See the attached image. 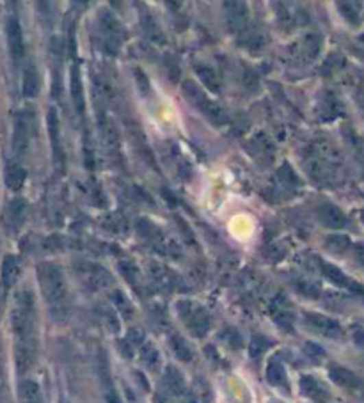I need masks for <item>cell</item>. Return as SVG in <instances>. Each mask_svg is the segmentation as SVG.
<instances>
[{
  "mask_svg": "<svg viewBox=\"0 0 364 403\" xmlns=\"http://www.w3.org/2000/svg\"><path fill=\"white\" fill-rule=\"evenodd\" d=\"M11 327L14 334V359L20 373L31 369L36 361V304L29 290L18 291L11 309Z\"/></svg>",
  "mask_w": 364,
  "mask_h": 403,
  "instance_id": "1",
  "label": "cell"
},
{
  "mask_svg": "<svg viewBox=\"0 0 364 403\" xmlns=\"http://www.w3.org/2000/svg\"><path fill=\"white\" fill-rule=\"evenodd\" d=\"M38 281L48 308L52 311V317L57 320L66 318L70 302H68V284L61 267L56 263H41L38 267Z\"/></svg>",
  "mask_w": 364,
  "mask_h": 403,
  "instance_id": "2",
  "label": "cell"
},
{
  "mask_svg": "<svg viewBox=\"0 0 364 403\" xmlns=\"http://www.w3.org/2000/svg\"><path fill=\"white\" fill-rule=\"evenodd\" d=\"M341 165V156L330 144H318L315 151L309 153L306 160V171L315 182L330 183L338 176V169Z\"/></svg>",
  "mask_w": 364,
  "mask_h": 403,
  "instance_id": "3",
  "label": "cell"
},
{
  "mask_svg": "<svg viewBox=\"0 0 364 403\" xmlns=\"http://www.w3.org/2000/svg\"><path fill=\"white\" fill-rule=\"evenodd\" d=\"M183 96L186 98V101L191 105H194L195 109L199 110L208 121H212L213 125H226L228 123V114L222 109L217 101H213L206 93L201 89L194 80H185L182 86Z\"/></svg>",
  "mask_w": 364,
  "mask_h": 403,
  "instance_id": "4",
  "label": "cell"
},
{
  "mask_svg": "<svg viewBox=\"0 0 364 403\" xmlns=\"http://www.w3.org/2000/svg\"><path fill=\"white\" fill-rule=\"evenodd\" d=\"M178 315L182 321L185 323L186 330L195 336V338H204L208 334L210 327H212V317L208 311L199 306V304L192 302V300H180L176 304Z\"/></svg>",
  "mask_w": 364,
  "mask_h": 403,
  "instance_id": "5",
  "label": "cell"
},
{
  "mask_svg": "<svg viewBox=\"0 0 364 403\" xmlns=\"http://www.w3.org/2000/svg\"><path fill=\"white\" fill-rule=\"evenodd\" d=\"M98 130H100L101 146L105 153L109 156L112 164L123 165V151H121V139H119V132L116 125L107 114L101 112L98 117Z\"/></svg>",
  "mask_w": 364,
  "mask_h": 403,
  "instance_id": "6",
  "label": "cell"
},
{
  "mask_svg": "<svg viewBox=\"0 0 364 403\" xmlns=\"http://www.w3.org/2000/svg\"><path fill=\"white\" fill-rule=\"evenodd\" d=\"M75 272H77L78 279L82 281L84 286L93 291H101L105 288L112 286V276L104 267L91 263V261H77Z\"/></svg>",
  "mask_w": 364,
  "mask_h": 403,
  "instance_id": "7",
  "label": "cell"
},
{
  "mask_svg": "<svg viewBox=\"0 0 364 403\" xmlns=\"http://www.w3.org/2000/svg\"><path fill=\"white\" fill-rule=\"evenodd\" d=\"M98 22H100L101 43H104L105 50L109 53H116L126 38L125 27H123L121 23H119V20H117L110 11H107V9L101 11Z\"/></svg>",
  "mask_w": 364,
  "mask_h": 403,
  "instance_id": "8",
  "label": "cell"
},
{
  "mask_svg": "<svg viewBox=\"0 0 364 403\" xmlns=\"http://www.w3.org/2000/svg\"><path fill=\"white\" fill-rule=\"evenodd\" d=\"M137 230H139L141 236L151 243L153 247H156L160 252H165V254H171V256H178V247H176L174 242H171L155 224H151L149 221H144L143 219V221H139V224H137Z\"/></svg>",
  "mask_w": 364,
  "mask_h": 403,
  "instance_id": "9",
  "label": "cell"
},
{
  "mask_svg": "<svg viewBox=\"0 0 364 403\" xmlns=\"http://www.w3.org/2000/svg\"><path fill=\"white\" fill-rule=\"evenodd\" d=\"M304 323L313 330V332L320 334L324 338H341L343 329L338 321L332 318L320 315V313H304Z\"/></svg>",
  "mask_w": 364,
  "mask_h": 403,
  "instance_id": "10",
  "label": "cell"
},
{
  "mask_svg": "<svg viewBox=\"0 0 364 403\" xmlns=\"http://www.w3.org/2000/svg\"><path fill=\"white\" fill-rule=\"evenodd\" d=\"M226 23L234 34H243L249 29V9L245 2H226Z\"/></svg>",
  "mask_w": 364,
  "mask_h": 403,
  "instance_id": "11",
  "label": "cell"
},
{
  "mask_svg": "<svg viewBox=\"0 0 364 403\" xmlns=\"http://www.w3.org/2000/svg\"><path fill=\"white\" fill-rule=\"evenodd\" d=\"M320 270L321 273L326 276L327 279H329L330 282H334L336 286L339 288H345V290H350L352 293L356 295H361V297H364V286L363 284H359V282H356L354 279H350L347 276V273L343 272V270H339L338 267H334L332 263H327V261H320Z\"/></svg>",
  "mask_w": 364,
  "mask_h": 403,
  "instance_id": "12",
  "label": "cell"
},
{
  "mask_svg": "<svg viewBox=\"0 0 364 403\" xmlns=\"http://www.w3.org/2000/svg\"><path fill=\"white\" fill-rule=\"evenodd\" d=\"M317 217L329 230H345L348 225V217L332 203H324L317 208Z\"/></svg>",
  "mask_w": 364,
  "mask_h": 403,
  "instance_id": "13",
  "label": "cell"
},
{
  "mask_svg": "<svg viewBox=\"0 0 364 403\" xmlns=\"http://www.w3.org/2000/svg\"><path fill=\"white\" fill-rule=\"evenodd\" d=\"M270 315H272L274 321H276L279 327H282V329H291V326H293V306H291L290 300H288L287 297H282V295L276 297V299L270 302Z\"/></svg>",
  "mask_w": 364,
  "mask_h": 403,
  "instance_id": "14",
  "label": "cell"
},
{
  "mask_svg": "<svg viewBox=\"0 0 364 403\" xmlns=\"http://www.w3.org/2000/svg\"><path fill=\"white\" fill-rule=\"evenodd\" d=\"M31 141V121L27 114H18L13 130V151L16 156L25 155Z\"/></svg>",
  "mask_w": 364,
  "mask_h": 403,
  "instance_id": "15",
  "label": "cell"
},
{
  "mask_svg": "<svg viewBox=\"0 0 364 403\" xmlns=\"http://www.w3.org/2000/svg\"><path fill=\"white\" fill-rule=\"evenodd\" d=\"M5 34H8L9 52H11L14 61H20L23 57V52H25V45H23L22 27L14 16L9 18L8 23H5Z\"/></svg>",
  "mask_w": 364,
  "mask_h": 403,
  "instance_id": "16",
  "label": "cell"
},
{
  "mask_svg": "<svg viewBox=\"0 0 364 403\" xmlns=\"http://www.w3.org/2000/svg\"><path fill=\"white\" fill-rule=\"evenodd\" d=\"M47 126L48 134H50V141H52V149H53V158H56L57 165L64 164V153H62L61 146V126H59V116H57V110L50 109L47 114Z\"/></svg>",
  "mask_w": 364,
  "mask_h": 403,
  "instance_id": "17",
  "label": "cell"
},
{
  "mask_svg": "<svg viewBox=\"0 0 364 403\" xmlns=\"http://www.w3.org/2000/svg\"><path fill=\"white\" fill-rule=\"evenodd\" d=\"M329 377L330 380L336 384V386L343 387V389L356 391L363 387V380L357 377L356 373L350 371V369L343 368V366H330L329 368Z\"/></svg>",
  "mask_w": 364,
  "mask_h": 403,
  "instance_id": "18",
  "label": "cell"
},
{
  "mask_svg": "<svg viewBox=\"0 0 364 403\" xmlns=\"http://www.w3.org/2000/svg\"><path fill=\"white\" fill-rule=\"evenodd\" d=\"M27 217V203L20 197L9 201L8 208H5V224L9 225L11 231H18L23 225Z\"/></svg>",
  "mask_w": 364,
  "mask_h": 403,
  "instance_id": "19",
  "label": "cell"
},
{
  "mask_svg": "<svg viewBox=\"0 0 364 403\" xmlns=\"http://www.w3.org/2000/svg\"><path fill=\"white\" fill-rule=\"evenodd\" d=\"M321 48V38L318 34H308L304 36V39L297 47V52L295 57L299 59L300 62H311L317 59L318 52Z\"/></svg>",
  "mask_w": 364,
  "mask_h": 403,
  "instance_id": "20",
  "label": "cell"
},
{
  "mask_svg": "<svg viewBox=\"0 0 364 403\" xmlns=\"http://www.w3.org/2000/svg\"><path fill=\"white\" fill-rule=\"evenodd\" d=\"M71 80H70V91H71V100H73L75 109L78 114H84L86 110V98H84V84H82V75H80V68L78 64L71 66Z\"/></svg>",
  "mask_w": 364,
  "mask_h": 403,
  "instance_id": "21",
  "label": "cell"
},
{
  "mask_svg": "<svg viewBox=\"0 0 364 403\" xmlns=\"http://www.w3.org/2000/svg\"><path fill=\"white\" fill-rule=\"evenodd\" d=\"M300 389L309 400L317 403H326L329 400V393L324 386H321L320 382L317 380L315 377H309V375H304L300 378Z\"/></svg>",
  "mask_w": 364,
  "mask_h": 403,
  "instance_id": "22",
  "label": "cell"
},
{
  "mask_svg": "<svg viewBox=\"0 0 364 403\" xmlns=\"http://www.w3.org/2000/svg\"><path fill=\"white\" fill-rule=\"evenodd\" d=\"M318 112H320L321 119H326V121L336 119V117H339L343 114L341 100L332 91H327L324 95V98H321L320 105H318Z\"/></svg>",
  "mask_w": 364,
  "mask_h": 403,
  "instance_id": "23",
  "label": "cell"
},
{
  "mask_svg": "<svg viewBox=\"0 0 364 403\" xmlns=\"http://www.w3.org/2000/svg\"><path fill=\"white\" fill-rule=\"evenodd\" d=\"M164 384H165V387L169 389L171 395H174V396H183L185 393H189V391H186L185 378H183V375L180 373V369H176L174 366L165 368Z\"/></svg>",
  "mask_w": 364,
  "mask_h": 403,
  "instance_id": "24",
  "label": "cell"
},
{
  "mask_svg": "<svg viewBox=\"0 0 364 403\" xmlns=\"http://www.w3.org/2000/svg\"><path fill=\"white\" fill-rule=\"evenodd\" d=\"M0 276H2V282L4 286L11 288L14 282L20 278V263H18L16 256L13 254H8L2 261V269H0Z\"/></svg>",
  "mask_w": 364,
  "mask_h": 403,
  "instance_id": "25",
  "label": "cell"
},
{
  "mask_svg": "<svg viewBox=\"0 0 364 403\" xmlns=\"http://www.w3.org/2000/svg\"><path fill=\"white\" fill-rule=\"evenodd\" d=\"M18 396H20V402L22 403H45L41 389H39L38 384L32 380L20 382V386H18Z\"/></svg>",
  "mask_w": 364,
  "mask_h": 403,
  "instance_id": "26",
  "label": "cell"
},
{
  "mask_svg": "<svg viewBox=\"0 0 364 403\" xmlns=\"http://www.w3.org/2000/svg\"><path fill=\"white\" fill-rule=\"evenodd\" d=\"M4 178H5V185H8L11 191H20V188L23 186V183H25L27 173L22 165L11 162V164L5 167Z\"/></svg>",
  "mask_w": 364,
  "mask_h": 403,
  "instance_id": "27",
  "label": "cell"
},
{
  "mask_svg": "<svg viewBox=\"0 0 364 403\" xmlns=\"http://www.w3.org/2000/svg\"><path fill=\"white\" fill-rule=\"evenodd\" d=\"M39 87H41V82H39V75L36 71V68L32 64H29L23 71V96L27 98H36L39 95Z\"/></svg>",
  "mask_w": 364,
  "mask_h": 403,
  "instance_id": "28",
  "label": "cell"
},
{
  "mask_svg": "<svg viewBox=\"0 0 364 403\" xmlns=\"http://www.w3.org/2000/svg\"><path fill=\"white\" fill-rule=\"evenodd\" d=\"M267 380L276 387H288L287 369H284L282 363H279L278 359H272L269 363V366H267Z\"/></svg>",
  "mask_w": 364,
  "mask_h": 403,
  "instance_id": "29",
  "label": "cell"
},
{
  "mask_svg": "<svg viewBox=\"0 0 364 403\" xmlns=\"http://www.w3.org/2000/svg\"><path fill=\"white\" fill-rule=\"evenodd\" d=\"M141 27H143L144 36H146L147 39H151L153 43H160V45L165 43L164 32L160 31V27L156 25L155 18H153L151 14L144 13L143 16H141Z\"/></svg>",
  "mask_w": 364,
  "mask_h": 403,
  "instance_id": "30",
  "label": "cell"
},
{
  "mask_svg": "<svg viewBox=\"0 0 364 403\" xmlns=\"http://www.w3.org/2000/svg\"><path fill=\"white\" fill-rule=\"evenodd\" d=\"M189 400H191V403L212 402V391H210V386L206 384V380H203V378L194 380V384L189 389Z\"/></svg>",
  "mask_w": 364,
  "mask_h": 403,
  "instance_id": "31",
  "label": "cell"
},
{
  "mask_svg": "<svg viewBox=\"0 0 364 403\" xmlns=\"http://www.w3.org/2000/svg\"><path fill=\"white\" fill-rule=\"evenodd\" d=\"M141 354V361H143V365L146 366L147 369H151V371H156V369L160 368V354H158V350H156V347L153 345V343L146 341L141 347L139 350Z\"/></svg>",
  "mask_w": 364,
  "mask_h": 403,
  "instance_id": "32",
  "label": "cell"
},
{
  "mask_svg": "<svg viewBox=\"0 0 364 403\" xmlns=\"http://www.w3.org/2000/svg\"><path fill=\"white\" fill-rule=\"evenodd\" d=\"M169 345H171V348H173L174 356L178 357L180 361H183V363H191L192 357H194V354H192V348L189 347V343H186L182 336H178V334H173L169 339Z\"/></svg>",
  "mask_w": 364,
  "mask_h": 403,
  "instance_id": "33",
  "label": "cell"
},
{
  "mask_svg": "<svg viewBox=\"0 0 364 403\" xmlns=\"http://www.w3.org/2000/svg\"><path fill=\"white\" fill-rule=\"evenodd\" d=\"M195 73H197V77L203 80V84L208 87V89H212L213 93H219V89H221V80H219L215 70H212L210 66L197 64L195 66Z\"/></svg>",
  "mask_w": 364,
  "mask_h": 403,
  "instance_id": "34",
  "label": "cell"
},
{
  "mask_svg": "<svg viewBox=\"0 0 364 403\" xmlns=\"http://www.w3.org/2000/svg\"><path fill=\"white\" fill-rule=\"evenodd\" d=\"M110 300H112L114 308L121 313L123 317L128 318V320H130V318L135 315V309H134V306H132L130 299H128V297H126L121 290L112 291V295H110Z\"/></svg>",
  "mask_w": 364,
  "mask_h": 403,
  "instance_id": "35",
  "label": "cell"
},
{
  "mask_svg": "<svg viewBox=\"0 0 364 403\" xmlns=\"http://www.w3.org/2000/svg\"><path fill=\"white\" fill-rule=\"evenodd\" d=\"M151 278L153 281L158 284L164 290H171L176 284V279H174V273L171 270L164 269V267H151Z\"/></svg>",
  "mask_w": 364,
  "mask_h": 403,
  "instance_id": "36",
  "label": "cell"
},
{
  "mask_svg": "<svg viewBox=\"0 0 364 403\" xmlns=\"http://www.w3.org/2000/svg\"><path fill=\"white\" fill-rule=\"evenodd\" d=\"M339 13L345 16L350 25H359L361 20V4L359 2H338Z\"/></svg>",
  "mask_w": 364,
  "mask_h": 403,
  "instance_id": "37",
  "label": "cell"
},
{
  "mask_svg": "<svg viewBox=\"0 0 364 403\" xmlns=\"http://www.w3.org/2000/svg\"><path fill=\"white\" fill-rule=\"evenodd\" d=\"M278 180H279V183L282 185V188H288V191H295V188L300 185L299 178H297V174L293 173V169H291L288 164H284L281 169H279Z\"/></svg>",
  "mask_w": 364,
  "mask_h": 403,
  "instance_id": "38",
  "label": "cell"
},
{
  "mask_svg": "<svg viewBox=\"0 0 364 403\" xmlns=\"http://www.w3.org/2000/svg\"><path fill=\"white\" fill-rule=\"evenodd\" d=\"M326 247L329 249L334 254H343L345 251L352 247V242L348 236H343V234H332L326 240Z\"/></svg>",
  "mask_w": 364,
  "mask_h": 403,
  "instance_id": "39",
  "label": "cell"
},
{
  "mask_svg": "<svg viewBox=\"0 0 364 403\" xmlns=\"http://www.w3.org/2000/svg\"><path fill=\"white\" fill-rule=\"evenodd\" d=\"M119 272H121V276L126 279V281L130 282L132 286L134 288L139 286L141 272L139 269L132 263V261H121V263H119Z\"/></svg>",
  "mask_w": 364,
  "mask_h": 403,
  "instance_id": "40",
  "label": "cell"
},
{
  "mask_svg": "<svg viewBox=\"0 0 364 403\" xmlns=\"http://www.w3.org/2000/svg\"><path fill=\"white\" fill-rule=\"evenodd\" d=\"M272 345L274 343L270 341L269 338H265V336H261V334H256L251 341V350H249V354H251L252 359H260V357L263 356L265 352L269 350Z\"/></svg>",
  "mask_w": 364,
  "mask_h": 403,
  "instance_id": "41",
  "label": "cell"
},
{
  "mask_svg": "<svg viewBox=\"0 0 364 403\" xmlns=\"http://www.w3.org/2000/svg\"><path fill=\"white\" fill-rule=\"evenodd\" d=\"M101 225H104L105 230L110 231V233H123L126 230V222L121 215H117V213H112V215H107V217L101 219Z\"/></svg>",
  "mask_w": 364,
  "mask_h": 403,
  "instance_id": "42",
  "label": "cell"
},
{
  "mask_svg": "<svg viewBox=\"0 0 364 403\" xmlns=\"http://www.w3.org/2000/svg\"><path fill=\"white\" fill-rule=\"evenodd\" d=\"M101 382H104L105 402H107V403H123L121 398H119V395L116 393V389H114L112 382H110V378H109V375H107V371L101 373Z\"/></svg>",
  "mask_w": 364,
  "mask_h": 403,
  "instance_id": "43",
  "label": "cell"
},
{
  "mask_svg": "<svg viewBox=\"0 0 364 403\" xmlns=\"http://www.w3.org/2000/svg\"><path fill=\"white\" fill-rule=\"evenodd\" d=\"M222 339H224V341L233 348V350L242 347V336H240V334L234 329H226L224 332H222Z\"/></svg>",
  "mask_w": 364,
  "mask_h": 403,
  "instance_id": "44",
  "label": "cell"
},
{
  "mask_svg": "<svg viewBox=\"0 0 364 403\" xmlns=\"http://www.w3.org/2000/svg\"><path fill=\"white\" fill-rule=\"evenodd\" d=\"M350 141H352L354 149H356L357 162H359L361 167H363V174H364V139H361L359 135H352Z\"/></svg>",
  "mask_w": 364,
  "mask_h": 403,
  "instance_id": "45",
  "label": "cell"
},
{
  "mask_svg": "<svg viewBox=\"0 0 364 403\" xmlns=\"http://www.w3.org/2000/svg\"><path fill=\"white\" fill-rule=\"evenodd\" d=\"M134 75H135V80H137V87H139L141 95L143 96L149 95L151 87H149V82H147V78H146V75H144V71L134 70Z\"/></svg>",
  "mask_w": 364,
  "mask_h": 403,
  "instance_id": "46",
  "label": "cell"
},
{
  "mask_svg": "<svg viewBox=\"0 0 364 403\" xmlns=\"http://www.w3.org/2000/svg\"><path fill=\"white\" fill-rule=\"evenodd\" d=\"M104 320L112 332H117V330H119V321H117L116 313H114L112 309H104Z\"/></svg>",
  "mask_w": 364,
  "mask_h": 403,
  "instance_id": "47",
  "label": "cell"
},
{
  "mask_svg": "<svg viewBox=\"0 0 364 403\" xmlns=\"http://www.w3.org/2000/svg\"><path fill=\"white\" fill-rule=\"evenodd\" d=\"M352 48H354V52H356L361 59H364V36L356 38V41H354V47Z\"/></svg>",
  "mask_w": 364,
  "mask_h": 403,
  "instance_id": "48",
  "label": "cell"
},
{
  "mask_svg": "<svg viewBox=\"0 0 364 403\" xmlns=\"http://www.w3.org/2000/svg\"><path fill=\"white\" fill-rule=\"evenodd\" d=\"M354 339H356L359 345H364V329H359V327H357V329L354 330Z\"/></svg>",
  "mask_w": 364,
  "mask_h": 403,
  "instance_id": "49",
  "label": "cell"
},
{
  "mask_svg": "<svg viewBox=\"0 0 364 403\" xmlns=\"http://www.w3.org/2000/svg\"><path fill=\"white\" fill-rule=\"evenodd\" d=\"M156 403H178V402H174V400L169 398V396L158 395V396H156Z\"/></svg>",
  "mask_w": 364,
  "mask_h": 403,
  "instance_id": "50",
  "label": "cell"
},
{
  "mask_svg": "<svg viewBox=\"0 0 364 403\" xmlns=\"http://www.w3.org/2000/svg\"><path fill=\"white\" fill-rule=\"evenodd\" d=\"M361 217H363V222H364V210H363V213H361Z\"/></svg>",
  "mask_w": 364,
  "mask_h": 403,
  "instance_id": "51",
  "label": "cell"
},
{
  "mask_svg": "<svg viewBox=\"0 0 364 403\" xmlns=\"http://www.w3.org/2000/svg\"><path fill=\"white\" fill-rule=\"evenodd\" d=\"M361 391H363V395H364V382H363V387H361Z\"/></svg>",
  "mask_w": 364,
  "mask_h": 403,
  "instance_id": "52",
  "label": "cell"
},
{
  "mask_svg": "<svg viewBox=\"0 0 364 403\" xmlns=\"http://www.w3.org/2000/svg\"><path fill=\"white\" fill-rule=\"evenodd\" d=\"M363 109H364V98H363Z\"/></svg>",
  "mask_w": 364,
  "mask_h": 403,
  "instance_id": "53",
  "label": "cell"
}]
</instances>
